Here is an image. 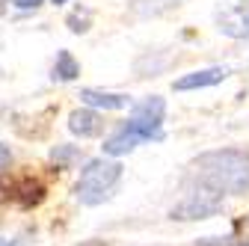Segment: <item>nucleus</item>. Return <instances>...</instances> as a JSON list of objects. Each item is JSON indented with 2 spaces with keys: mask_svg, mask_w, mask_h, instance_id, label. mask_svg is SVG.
<instances>
[{
  "mask_svg": "<svg viewBox=\"0 0 249 246\" xmlns=\"http://www.w3.org/2000/svg\"><path fill=\"white\" fill-rule=\"evenodd\" d=\"M80 158V151L74 148V145H56L53 151H51V160L56 163V166H62V169H66L71 160H77Z\"/></svg>",
  "mask_w": 249,
  "mask_h": 246,
  "instance_id": "12",
  "label": "nucleus"
},
{
  "mask_svg": "<svg viewBox=\"0 0 249 246\" xmlns=\"http://www.w3.org/2000/svg\"><path fill=\"white\" fill-rule=\"evenodd\" d=\"M220 208H223V196L199 184V187H193L190 193H187V196L169 211V217H172V220H181V223H193V220H208V217H213Z\"/></svg>",
  "mask_w": 249,
  "mask_h": 246,
  "instance_id": "3",
  "label": "nucleus"
},
{
  "mask_svg": "<svg viewBox=\"0 0 249 246\" xmlns=\"http://www.w3.org/2000/svg\"><path fill=\"white\" fill-rule=\"evenodd\" d=\"M140 142H145L140 134H134V131H128V128H122L119 134H113L107 142H104V155H110V158H119V155H128V151H134Z\"/></svg>",
  "mask_w": 249,
  "mask_h": 246,
  "instance_id": "9",
  "label": "nucleus"
},
{
  "mask_svg": "<svg viewBox=\"0 0 249 246\" xmlns=\"http://www.w3.org/2000/svg\"><path fill=\"white\" fill-rule=\"evenodd\" d=\"M53 3H66V0H53Z\"/></svg>",
  "mask_w": 249,
  "mask_h": 246,
  "instance_id": "19",
  "label": "nucleus"
},
{
  "mask_svg": "<svg viewBox=\"0 0 249 246\" xmlns=\"http://www.w3.org/2000/svg\"><path fill=\"white\" fill-rule=\"evenodd\" d=\"M9 163H12V151H9V148H6L3 142H0V172H3V169H6Z\"/></svg>",
  "mask_w": 249,
  "mask_h": 246,
  "instance_id": "16",
  "label": "nucleus"
},
{
  "mask_svg": "<svg viewBox=\"0 0 249 246\" xmlns=\"http://www.w3.org/2000/svg\"><path fill=\"white\" fill-rule=\"evenodd\" d=\"M172 6H181V0H134L137 15H160Z\"/></svg>",
  "mask_w": 249,
  "mask_h": 246,
  "instance_id": "11",
  "label": "nucleus"
},
{
  "mask_svg": "<svg viewBox=\"0 0 249 246\" xmlns=\"http://www.w3.org/2000/svg\"><path fill=\"white\" fill-rule=\"evenodd\" d=\"M80 101L92 110H122L128 107L131 98L119 95V92H101V89H80Z\"/></svg>",
  "mask_w": 249,
  "mask_h": 246,
  "instance_id": "7",
  "label": "nucleus"
},
{
  "mask_svg": "<svg viewBox=\"0 0 249 246\" xmlns=\"http://www.w3.org/2000/svg\"><path fill=\"white\" fill-rule=\"evenodd\" d=\"M69 24H71V33H86L89 30V15H69Z\"/></svg>",
  "mask_w": 249,
  "mask_h": 246,
  "instance_id": "15",
  "label": "nucleus"
},
{
  "mask_svg": "<svg viewBox=\"0 0 249 246\" xmlns=\"http://www.w3.org/2000/svg\"><path fill=\"white\" fill-rule=\"evenodd\" d=\"M163 113H166V101L158 98V95H151L145 98L142 104L134 107L131 119H128V131L140 134L142 140H160V125H163Z\"/></svg>",
  "mask_w": 249,
  "mask_h": 246,
  "instance_id": "4",
  "label": "nucleus"
},
{
  "mask_svg": "<svg viewBox=\"0 0 249 246\" xmlns=\"http://www.w3.org/2000/svg\"><path fill=\"white\" fill-rule=\"evenodd\" d=\"M220 33L229 39H249V3H234L216 15Z\"/></svg>",
  "mask_w": 249,
  "mask_h": 246,
  "instance_id": "5",
  "label": "nucleus"
},
{
  "mask_svg": "<svg viewBox=\"0 0 249 246\" xmlns=\"http://www.w3.org/2000/svg\"><path fill=\"white\" fill-rule=\"evenodd\" d=\"M234 243L237 246H249V213H243V217L234 223Z\"/></svg>",
  "mask_w": 249,
  "mask_h": 246,
  "instance_id": "13",
  "label": "nucleus"
},
{
  "mask_svg": "<svg viewBox=\"0 0 249 246\" xmlns=\"http://www.w3.org/2000/svg\"><path fill=\"white\" fill-rule=\"evenodd\" d=\"M190 175L202 187L220 196H240L249 193V155L240 148H220L205 151L190 163Z\"/></svg>",
  "mask_w": 249,
  "mask_h": 246,
  "instance_id": "1",
  "label": "nucleus"
},
{
  "mask_svg": "<svg viewBox=\"0 0 249 246\" xmlns=\"http://www.w3.org/2000/svg\"><path fill=\"white\" fill-rule=\"evenodd\" d=\"M12 3L18 9H36V6H42V0H12Z\"/></svg>",
  "mask_w": 249,
  "mask_h": 246,
  "instance_id": "17",
  "label": "nucleus"
},
{
  "mask_svg": "<svg viewBox=\"0 0 249 246\" xmlns=\"http://www.w3.org/2000/svg\"><path fill=\"white\" fill-rule=\"evenodd\" d=\"M122 178V163L116 160H89L74 184V196L83 205H98L107 199V193L116 187V181Z\"/></svg>",
  "mask_w": 249,
  "mask_h": 246,
  "instance_id": "2",
  "label": "nucleus"
},
{
  "mask_svg": "<svg viewBox=\"0 0 249 246\" xmlns=\"http://www.w3.org/2000/svg\"><path fill=\"white\" fill-rule=\"evenodd\" d=\"M196 246H237L234 237H202L196 240Z\"/></svg>",
  "mask_w": 249,
  "mask_h": 246,
  "instance_id": "14",
  "label": "nucleus"
},
{
  "mask_svg": "<svg viewBox=\"0 0 249 246\" xmlns=\"http://www.w3.org/2000/svg\"><path fill=\"white\" fill-rule=\"evenodd\" d=\"M69 128H71V134H77V137H98L101 131H104V122H101V116L95 113V110H74L71 116H69Z\"/></svg>",
  "mask_w": 249,
  "mask_h": 246,
  "instance_id": "8",
  "label": "nucleus"
},
{
  "mask_svg": "<svg viewBox=\"0 0 249 246\" xmlns=\"http://www.w3.org/2000/svg\"><path fill=\"white\" fill-rule=\"evenodd\" d=\"M80 74V66H77V59L69 53V51H59L56 53V63H53V80H62V83H69Z\"/></svg>",
  "mask_w": 249,
  "mask_h": 246,
  "instance_id": "10",
  "label": "nucleus"
},
{
  "mask_svg": "<svg viewBox=\"0 0 249 246\" xmlns=\"http://www.w3.org/2000/svg\"><path fill=\"white\" fill-rule=\"evenodd\" d=\"M231 71L226 66H213V69H202V71H190V74H184L172 83V89L178 92H190V89H208V86H216V83H223Z\"/></svg>",
  "mask_w": 249,
  "mask_h": 246,
  "instance_id": "6",
  "label": "nucleus"
},
{
  "mask_svg": "<svg viewBox=\"0 0 249 246\" xmlns=\"http://www.w3.org/2000/svg\"><path fill=\"white\" fill-rule=\"evenodd\" d=\"M0 246H21V243H9V240H3V237H0Z\"/></svg>",
  "mask_w": 249,
  "mask_h": 246,
  "instance_id": "18",
  "label": "nucleus"
}]
</instances>
